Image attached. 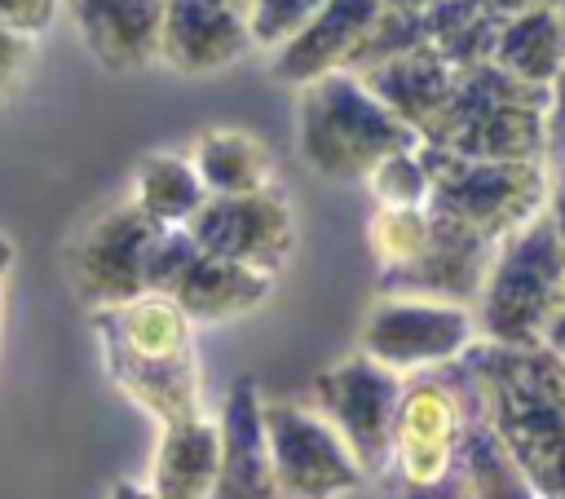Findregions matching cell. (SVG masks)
Here are the masks:
<instances>
[{
    "label": "cell",
    "instance_id": "6da1fadb",
    "mask_svg": "<svg viewBox=\"0 0 565 499\" xmlns=\"http://www.w3.org/2000/svg\"><path fill=\"white\" fill-rule=\"evenodd\" d=\"M472 406L508 442L534 490L565 495V358L534 344L477 340L446 367Z\"/></svg>",
    "mask_w": 565,
    "mask_h": 499
},
{
    "label": "cell",
    "instance_id": "7a4b0ae2",
    "mask_svg": "<svg viewBox=\"0 0 565 499\" xmlns=\"http://www.w3.org/2000/svg\"><path fill=\"white\" fill-rule=\"evenodd\" d=\"M110 380L159 424L203 415L194 322L172 296L146 291L115 309H93Z\"/></svg>",
    "mask_w": 565,
    "mask_h": 499
},
{
    "label": "cell",
    "instance_id": "3957f363",
    "mask_svg": "<svg viewBox=\"0 0 565 499\" xmlns=\"http://www.w3.org/2000/svg\"><path fill=\"white\" fill-rule=\"evenodd\" d=\"M296 93V150L318 177L366 181L380 159L424 141L366 88L358 71L322 75Z\"/></svg>",
    "mask_w": 565,
    "mask_h": 499
},
{
    "label": "cell",
    "instance_id": "277c9868",
    "mask_svg": "<svg viewBox=\"0 0 565 499\" xmlns=\"http://www.w3.org/2000/svg\"><path fill=\"white\" fill-rule=\"evenodd\" d=\"M547 110L552 88L481 62L459 71L455 97L424 141L468 159H539L547 146Z\"/></svg>",
    "mask_w": 565,
    "mask_h": 499
},
{
    "label": "cell",
    "instance_id": "5b68a950",
    "mask_svg": "<svg viewBox=\"0 0 565 499\" xmlns=\"http://www.w3.org/2000/svg\"><path fill=\"white\" fill-rule=\"evenodd\" d=\"M561 305H565V243L556 238L547 212H539L494 247L472 314L481 340L534 344Z\"/></svg>",
    "mask_w": 565,
    "mask_h": 499
},
{
    "label": "cell",
    "instance_id": "8992f818",
    "mask_svg": "<svg viewBox=\"0 0 565 499\" xmlns=\"http://www.w3.org/2000/svg\"><path fill=\"white\" fill-rule=\"evenodd\" d=\"M424 159L433 172L428 208L463 221L468 230L503 243L512 230L547 212V172L539 159H468L424 141Z\"/></svg>",
    "mask_w": 565,
    "mask_h": 499
},
{
    "label": "cell",
    "instance_id": "52a82bcc",
    "mask_svg": "<svg viewBox=\"0 0 565 499\" xmlns=\"http://www.w3.org/2000/svg\"><path fill=\"white\" fill-rule=\"evenodd\" d=\"M477 340H481V327L468 305L441 300V296H411V291H384L366 309L358 331V349L393 367L397 375L446 371Z\"/></svg>",
    "mask_w": 565,
    "mask_h": 499
},
{
    "label": "cell",
    "instance_id": "ba28073f",
    "mask_svg": "<svg viewBox=\"0 0 565 499\" xmlns=\"http://www.w3.org/2000/svg\"><path fill=\"white\" fill-rule=\"evenodd\" d=\"M265 437L278 499H344L366 477L349 442L313 402L265 397Z\"/></svg>",
    "mask_w": 565,
    "mask_h": 499
},
{
    "label": "cell",
    "instance_id": "9c48e42d",
    "mask_svg": "<svg viewBox=\"0 0 565 499\" xmlns=\"http://www.w3.org/2000/svg\"><path fill=\"white\" fill-rule=\"evenodd\" d=\"M406 375L375 362L371 353H344L313 380V406L335 424L358 464L380 477L393 468V428L402 411Z\"/></svg>",
    "mask_w": 565,
    "mask_h": 499
},
{
    "label": "cell",
    "instance_id": "30bf717a",
    "mask_svg": "<svg viewBox=\"0 0 565 499\" xmlns=\"http://www.w3.org/2000/svg\"><path fill=\"white\" fill-rule=\"evenodd\" d=\"M154 221L132 203H115L93 216L66 247V278L88 309H115L146 296V252Z\"/></svg>",
    "mask_w": 565,
    "mask_h": 499
},
{
    "label": "cell",
    "instance_id": "8fae6325",
    "mask_svg": "<svg viewBox=\"0 0 565 499\" xmlns=\"http://www.w3.org/2000/svg\"><path fill=\"white\" fill-rule=\"evenodd\" d=\"M185 230L199 243V252L274 274V278L296 247L291 208L274 185L252 194H207V203L194 212Z\"/></svg>",
    "mask_w": 565,
    "mask_h": 499
},
{
    "label": "cell",
    "instance_id": "7c38bea8",
    "mask_svg": "<svg viewBox=\"0 0 565 499\" xmlns=\"http://www.w3.org/2000/svg\"><path fill=\"white\" fill-rule=\"evenodd\" d=\"M463 433V397L450 375H406L397 428H393V473L397 481H441L455 473Z\"/></svg>",
    "mask_w": 565,
    "mask_h": 499
},
{
    "label": "cell",
    "instance_id": "4fadbf2b",
    "mask_svg": "<svg viewBox=\"0 0 565 499\" xmlns=\"http://www.w3.org/2000/svg\"><path fill=\"white\" fill-rule=\"evenodd\" d=\"M433 212V208H428ZM494 238L468 230L463 221H450L441 212H433V230L424 252L402 265V269H380V287L384 291H411V296H441V300H477L486 269L494 261Z\"/></svg>",
    "mask_w": 565,
    "mask_h": 499
},
{
    "label": "cell",
    "instance_id": "5bb4252c",
    "mask_svg": "<svg viewBox=\"0 0 565 499\" xmlns=\"http://www.w3.org/2000/svg\"><path fill=\"white\" fill-rule=\"evenodd\" d=\"M252 31L247 13L225 0H168L163 9V35H159V62L177 75H216L247 57Z\"/></svg>",
    "mask_w": 565,
    "mask_h": 499
},
{
    "label": "cell",
    "instance_id": "9a60e30c",
    "mask_svg": "<svg viewBox=\"0 0 565 499\" xmlns=\"http://www.w3.org/2000/svg\"><path fill=\"white\" fill-rule=\"evenodd\" d=\"M380 13V0H327L282 49H274V79L305 88L322 75L353 71V57Z\"/></svg>",
    "mask_w": 565,
    "mask_h": 499
},
{
    "label": "cell",
    "instance_id": "2e32d148",
    "mask_svg": "<svg viewBox=\"0 0 565 499\" xmlns=\"http://www.w3.org/2000/svg\"><path fill=\"white\" fill-rule=\"evenodd\" d=\"M216 424H221V473L212 499H278V477L265 437V393L252 380H234Z\"/></svg>",
    "mask_w": 565,
    "mask_h": 499
},
{
    "label": "cell",
    "instance_id": "e0dca14e",
    "mask_svg": "<svg viewBox=\"0 0 565 499\" xmlns=\"http://www.w3.org/2000/svg\"><path fill=\"white\" fill-rule=\"evenodd\" d=\"M163 9L168 0H71V18L88 57L119 75L159 62Z\"/></svg>",
    "mask_w": 565,
    "mask_h": 499
},
{
    "label": "cell",
    "instance_id": "ac0fdd59",
    "mask_svg": "<svg viewBox=\"0 0 565 499\" xmlns=\"http://www.w3.org/2000/svg\"><path fill=\"white\" fill-rule=\"evenodd\" d=\"M366 79V88L397 115L406 119L419 137L433 132V124L441 119V110L450 106L455 97V84H459V71L433 49V44H419L402 57H388L380 66H366L358 71Z\"/></svg>",
    "mask_w": 565,
    "mask_h": 499
},
{
    "label": "cell",
    "instance_id": "d6986e66",
    "mask_svg": "<svg viewBox=\"0 0 565 499\" xmlns=\"http://www.w3.org/2000/svg\"><path fill=\"white\" fill-rule=\"evenodd\" d=\"M269 291H274V274L194 252V261L181 269V278L172 283L168 296L185 309V318L194 327H221V322H234V318L260 309Z\"/></svg>",
    "mask_w": 565,
    "mask_h": 499
},
{
    "label": "cell",
    "instance_id": "ffe728a7",
    "mask_svg": "<svg viewBox=\"0 0 565 499\" xmlns=\"http://www.w3.org/2000/svg\"><path fill=\"white\" fill-rule=\"evenodd\" d=\"M221 473V424L212 415H185L159 424V446L146 486L159 499H212Z\"/></svg>",
    "mask_w": 565,
    "mask_h": 499
},
{
    "label": "cell",
    "instance_id": "44dd1931",
    "mask_svg": "<svg viewBox=\"0 0 565 499\" xmlns=\"http://www.w3.org/2000/svg\"><path fill=\"white\" fill-rule=\"evenodd\" d=\"M490 62L525 84L556 88L565 75V4H534L503 18Z\"/></svg>",
    "mask_w": 565,
    "mask_h": 499
},
{
    "label": "cell",
    "instance_id": "7402d4cb",
    "mask_svg": "<svg viewBox=\"0 0 565 499\" xmlns=\"http://www.w3.org/2000/svg\"><path fill=\"white\" fill-rule=\"evenodd\" d=\"M459 397H463V433H459L455 468H459L468 495L472 499H543L534 490V481L525 477V468L516 464V455L508 450V442L494 433V424L472 406V397L463 389H459Z\"/></svg>",
    "mask_w": 565,
    "mask_h": 499
},
{
    "label": "cell",
    "instance_id": "603a6c76",
    "mask_svg": "<svg viewBox=\"0 0 565 499\" xmlns=\"http://www.w3.org/2000/svg\"><path fill=\"white\" fill-rule=\"evenodd\" d=\"M207 194H252L274 185V150L243 128H207L185 150Z\"/></svg>",
    "mask_w": 565,
    "mask_h": 499
},
{
    "label": "cell",
    "instance_id": "cb8c5ba5",
    "mask_svg": "<svg viewBox=\"0 0 565 499\" xmlns=\"http://www.w3.org/2000/svg\"><path fill=\"white\" fill-rule=\"evenodd\" d=\"M132 203L154 225H190L194 212L207 203V190H203L190 155L154 150L132 172Z\"/></svg>",
    "mask_w": 565,
    "mask_h": 499
},
{
    "label": "cell",
    "instance_id": "d4e9b609",
    "mask_svg": "<svg viewBox=\"0 0 565 499\" xmlns=\"http://www.w3.org/2000/svg\"><path fill=\"white\" fill-rule=\"evenodd\" d=\"M428 230H433V212L428 208H375L366 238H371V252H375L380 269L411 265L424 252Z\"/></svg>",
    "mask_w": 565,
    "mask_h": 499
},
{
    "label": "cell",
    "instance_id": "484cf974",
    "mask_svg": "<svg viewBox=\"0 0 565 499\" xmlns=\"http://www.w3.org/2000/svg\"><path fill=\"white\" fill-rule=\"evenodd\" d=\"M366 185H371V194H375L380 208H428L433 172H428V159H424V141L411 146V150H397V155L380 159L366 172Z\"/></svg>",
    "mask_w": 565,
    "mask_h": 499
},
{
    "label": "cell",
    "instance_id": "4316f807",
    "mask_svg": "<svg viewBox=\"0 0 565 499\" xmlns=\"http://www.w3.org/2000/svg\"><path fill=\"white\" fill-rule=\"evenodd\" d=\"M327 0H247L243 13H247V31H252V44L256 49H282Z\"/></svg>",
    "mask_w": 565,
    "mask_h": 499
},
{
    "label": "cell",
    "instance_id": "83f0119b",
    "mask_svg": "<svg viewBox=\"0 0 565 499\" xmlns=\"http://www.w3.org/2000/svg\"><path fill=\"white\" fill-rule=\"evenodd\" d=\"M194 252H199V243L190 238L185 225H159L150 238V252H146V291L168 296L172 283L181 278V269L194 261Z\"/></svg>",
    "mask_w": 565,
    "mask_h": 499
},
{
    "label": "cell",
    "instance_id": "f1b7e54d",
    "mask_svg": "<svg viewBox=\"0 0 565 499\" xmlns=\"http://www.w3.org/2000/svg\"><path fill=\"white\" fill-rule=\"evenodd\" d=\"M57 9H62V0H0V26L35 40L40 31H49Z\"/></svg>",
    "mask_w": 565,
    "mask_h": 499
},
{
    "label": "cell",
    "instance_id": "f546056e",
    "mask_svg": "<svg viewBox=\"0 0 565 499\" xmlns=\"http://www.w3.org/2000/svg\"><path fill=\"white\" fill-rule=\"evenodd\" d=\"M31 62V35H18L9 26H0V102L22 84Z\"/></svg>",
    "mask_w": 565,
    "mask_h": 499
},
{
    "label": "cell",
    "instance_id": "4dcf8cb0",
    "mask_svg": "<svg viewBox=\"0 0 565 499\" xmlns=\"http://www.w3.org/2000/svg\"><path fill=\"white\" fill-rule=\"evenodd\" d=\"M393 499H472V495H468V486H463V477H459V468H455V473H446L441 481H424V486L397 481Z\"/></svg>",
    "mask_w": 565,
    "mask_h": 499
},
{
    "label": "cell",
    "instance_id": "1f68e13d",
    "mask_svg": "<svg viewBox=\"0 0 565 499\" xmlns=\"http://www.w3.org/2000/svg\"><path fill=\"white\" fill-rule=\"evenodd\" d=\"M547 221H552V230H556V238L565 243V172L552 181V190H547Z\"/></svg>",
    "mask_w": 565,
    "mask_h": 499
},
{
    "label": "cell",
    "instance_id": "d6a6232c",
    "mask_svg": "<svg viewBox=\"0 0 565 499\" xmlns=\"http://www.w3.org/2000/svg\"><path fill=\"white\" fill-rule=\"evenodd\" d=\"M539 344H543V349H552L556 358H565V305H561V309L547 318V327H543Z\"/></svg>",
    "mask_w": 565,
    "mask_h": 499
},
{
    "label": "cell",
    "instance_id": "836d02e7",
    "mask_svg": "<svg viewBox=\"0 0 565 499\" xmlns=\"http://www.w3.org/2000/svg\"><path fill=\"white\" fill-rule=\"evenodd\" d=\"M552 132L561 137V146H565V75L556 79V88H552V110H547V141H552Z\"/></svg>",
    "mask_w": 565,
    "mask_h": 499
},
{
    "label": "cell",
    "instance_id": "e575fe53",
    "mask_svg": "<svg viewBox=\"0 0 565 499\" xmlns=\"http://www.w3.org/2000/svg\"><path fill=\"white\" fill-rule=\"evenodd\" d=\"M9 274H13V243L0 234V327H4V287H9Z\"/></svg>",
    "mask_w": 565,
    "mask_h": 499
},
{
    "label": "cell",
    "instance_id": "d590c367",
    "mask_svg": "<svg viewBox=\"0 0 565 499\" xmlns=\"http://www.w3.org/2000/svg\"><path fill=\"white\" fill-rule=\"evenodd\" d=\"M110 499H159L150 486H141V481H115L110 486Z\"/></svg>",
    "mask_w": 565,
    "mask_h": 499
},
{
    "label": "cell",
    "instance_id": "8d00e7d4",
    "mask_svg": "<svg viewBox=\"0 0 565 499\" xmlns=\"http://www.w3.org/2000/svg\"><path fill=\"white\" fill-rule=\"evenodd\" d=\"M384 9H393V13H428L437 0H380Z\"/></svg>",
    "mask_w": 565,
    "mask_h": 499
},
{
    "label": "cell",
    "instance_id": "74e56055",
    "mask_svg": "<svg viewBox=\"0 0 565 499\" xmlns=\"http://www.w3.org/2000/svg\"><path fill=\"white\" fill-rule=\"evenodd\" d=\"M225 4H238V9H243V4H247V0H225Z\"/></svg>",
    "mask_w": 565,
    "mask_h": 499
},
{
    "label": "cell",
    "instance_id": "f35d334b",
    "mask_svg": "<svg viewBox=\"0 0 565 499\" xmlns=\"http://www.w3.org/2000/svg\"><path fill=\"white\" fill-rule=\"evenodd\" d=\"M547 499H565V495H547Z\"/></svg>",
    "mask_w": 565,
    "mask_h": 499
}]
</instances>
